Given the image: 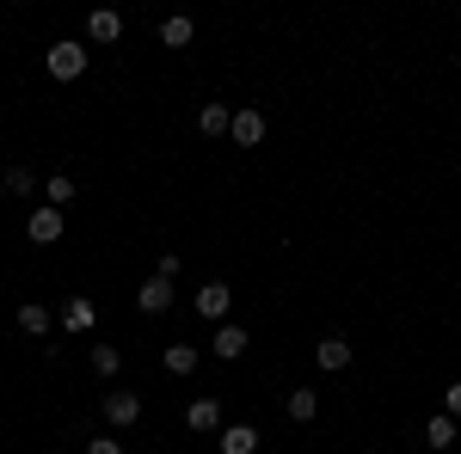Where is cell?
Masks as SVG:
<instances>
[{
	"mask_svg": "<svg viewBox=\"0 0 461 454\" xmlns=\"http://www.w3.org/2000/svg\"><path fill=\"white\" fill-rule=\"evenodd\" d=\"M43 68L56 74V80H80V74H86V43H56V49L43 56Z\"/></svg>",
	"mask_w": 461,
	"mask_h": 454,
	"instance_id": "cell-1",
	"label": "cell"
},
{
	"mask_svg": "<svg viewBox=\"0 0 461 454\" xmlns=\"http://www.w3.org/2000/svg\"><path fill=\"white\" fill-rule=\"evenodd\" d=\"M136 307H142V314H167V307H173V282H167V277H148L142 289H136Z\"/></svg>",
	"mask_w": 461,
	"mask_h": 454,
	"instance_id": "cell-2",
	"label": "cell"
},
{
	"mask_svg": "<svg viewBox=\"0 0 461 454\" xmlns=\"http://www.w3.org/2000/svg\"><path fill=\"white\" fill-rule=\"evenodd\" d=\"M25 234H32L37 245H56V240H62V209H50V203H43V209L25 221Z\"/></svg>",
	"mask_w": 461,
	"mask_h": 454,
	"instance_id": "cell-3",
	"label": "cell"
},
{
	"mask_svg": "<svg viewBox=\"0 0 461 454\" xmlns=\"http://www.w3.org/2000/svg\"><path fill=\"white\" fill-rule=\"evenodd\" d=\"M105 418L117 423V430H130V423L142 418V399H136V393H105Z\"/></svg>",
	"mask_w": 461,
	"mask_h": 454,
	"instance_id": "cell-4",
	"label": "cell"
},
{
	"mask_svg": "<svg viewBox=\"0 0 461 454\" xmlns=\"http://www.w3.org/2000/svg\"><path fill=\"white\" fill-rule=\"evenodd\" d=\"M314 362H320V369H332V375H339V369L351 362V338H339V332H332V338H320V344H314Z\"/></svg>",
	"mask_w": 461,
	"mask_h": 454,
	"instance_id": "cell-5",
	"label": "cell"
},
{
	"mask_svg": "<svg viewBox=\"0 0 461 454\" xmlns=\"http://www.w3.org/2000/svg\"><path fill=\"white\" fill-rule=\"evenodd\" d=\"M228 136L240 141V147H258L265 141V111H234V129Z\"/></svg>",
	"mask_w": 461,
	"mask_h": 454,
	"instance_id": "cell-6",
	"label": "cell"
},
{
	"mask_svg": "<svg viewBox=\"0 0 461 454\" xmlns=\"http://www.w3.org/2000/svg\"><path fill=\"white\" fill-rule=\"evenodd\" d=\"M228 301H234L228 282H203V289H197V314H203V319H221V314H228Z\"/></svg>",
	"mask_w": 461,
	"mask_h": 454,
	"instance_id": "cell-7",
	"label": "cell"
},
{
	"mask_svg": "<svg viewBox=\"0 0 461 454\" xmlns=\"http://www.w3.org/2000/svg\"><path fill=\"white\" fill-rule=\"evenodd\" d=\"M221 454H258V430L252 423H228L221 430Z\"/></svg>",
	"mask_w": 461,
	"mask_h": 454,
	"instance_id": "cell-8",
	"label": "cell"
},
{
	"mask_svg": "<svg viewBox=\"0 0 461 454\" xmlns=\"http://www.w3.org/2000/svg\"><path fill=\"white\" fill-rule=\"evenodd\" d=\"M86 37H93V43H117V37H123V19H117L111 6H99V13L86 19Z\"/></svg>",
	"mask_w": 461,
	"mask_h": 454,
	"instance_id": "cell-9",
	"label": "cell"
},
{
	"mask_svg": "<svg viewBox=\"0 0 461 454\" xmlns=\"http://www.w3.org/2000/svg\"><path fill=\"white\" fill-rule=\"evenodd\" d=\"M284 412H289L295 423H314V412H320V393H314V387H295V393L284 399Z\"/></svg>",
	"mask_w": 461,
	"mask_h": 454,
	"instance_id": "cell-10",
	"label": "cell"
},
{
	"mask_svg": "<svg viewBox=\"0 0 461 454\" xmlns=\"http://www.w3.org/2000/svg\"><path fill=\"white\" fill-rule=\"evenodd\" d=\"M456 436H461V423L449 418V412H437V418H425V442H430V449H449Z\"/></svg>",
	"mask_w": 461,
	"mask_h": 454,
	"instance_id": "cell-11",
	"label": "cell"
},
{
	"mask_svg": "<svg viewBox=\"0 0 461 454\" xmlns=\"http://www.w3.org/2000/svg\"><path fill=\"white\" fill-rule=\"evenodd\" d=\"M19 332H25V338H43V332H50V307H43V301H25V307H19Z\"/></svg>",
	"mask_w": 461,
	"mask_h": 454,
	"instance_id": "cell-12",
	"label": "cell"
},
{
	"mask_svg": "<svg viewBox=\"0 0 461 454\" xmlns=\"http://www.w3.org/2000/svg\"><path fill=\"white\" fill-rule=\"evenodd\" d=\"M185 423H191V430H215V423H221V399H191Z\"/></svg>",
	"mask_w": 461,
	"mask_h": 454,
	"instance_id": "cell-13",
	"label": "cell"
},
{
	"mask_svg": "<svg viewBox=\"0 0 461 454\" xmlns=\"http://www.w3.org/2000/svg\"><path fill=\"white\" fill-rule=\"evenodd\" d=\"M240 350H247V332H240V325H215V356H221V362H234Z\"/></svg>",
	"mask_w": 461,
	"mask_h": 454,
	"instance_id": "cell-14",
	"label": "cell"
},
{
	"mask_svg": "<svg viewBox=\"0 0 461 454\" xmlns=\"http://www.w3.org/2000/svg\"><path fill=\"white\" fill-rule=\"evenodd\" d=\"M197 129H203V136H228V129H234V111H228V105H203Z\"/></svg>",
	"mask_w": 461,
	"mask_h": 454,
	"instance_id": "cell-15",
	"label": "cell"
},
{
	"mask_svg": "<svg viewBox=\"0 0 461 454\" xmlns=\"http://www.w3.org/2000/svg\"><path fill=\"white\" fill-rule=\"evenodd\" d=\"M167 375H178V381L197 375V350L191 344H167Z\"/></svg>",
	"mask_w": 461,
	"mask_h": 454,
	"instance_id": "cell-16",
	"label": "cell"
},
{
	"mask_svg": "<svg viewBox=\"0 0 461 454\" xmlns=\"http://www.w3.org/2000/svg\"><path fill=\"white\" fill-rule=\"evenodd\" d=\"M191 31H197V25H191L185 13H173V19H160V43H173V49H185V43H191Z\"/></svg>",
	"mask_w": 461,
	"mask_h": 454,
	"instance_id": "cell-17",
	"label": "cell"
},
{
	"mask_svg": "<svg viewBox=\"0 0 461 454\" xmlns=\"http://www.w3.org/2000/svg\"><path fill=\"white\" fill-rule=\"evenodd\" d=\"M93 301H68V307H62V325H68V332H93Z\"/></svg>",
	"mask_w": 461,
	"mask_h": 454,
	"instance_id": "cell-18",
	"label": "cell"
},
{
	"mask_svg": "<svg viewBox=\"0 0 461 454\" xmlns=\"http://www.w3.org/2000/svg\"><path fill=\"white\" fill-rule=\"evenodd\" d=\"M43 197H50V209H68V203H74V178H68V173H56L50 184H43Z\"/></svg>",
	"mask_w": 461,
	"mask_h": 454,
	"instance_id": "cell-19",
	"label": "cell"
},
{
	"mask_svg": "<svg viewBox=\"0 0 461 454\" xmlns=\"http://www.w3.org/2000/svg\"><path fill=\"white\" fill-rule=\"evenodd\" d=\"M0 184H6V197H32V191H37V178L25 173V166H6V178H0Z\"/></svg>",
	"mask_w": 461,
	"mask_h": 454,
	"instance_id": "cell-20",
	"label": "cell"
},
{
	"mask_svg": "<svg viewBox=\"0 0 461 454\" xmlns=\"http://www.w3.org/2000/svg\"><path fill=\"white\" fill-rule=\"evenodd\" d=\"M93 369H99V375H117V369H123V350L117 344H93Z\"/></svg>",
	"mask_w": 461,
	"mask_h": 454,
	"instance_id": "cell-21",
	"label": "cell"
},
{
	"mask_svg": "<svg viewBox=\"0 0 461 454\" xmlns=\"http://www.w3.org/2000/svg\"><path fill=\"white\" fill-rule=\"evenodd\" d=\"M443 412H449V418H456V423H461V381H456V387H449V393H443Z\"/></svg>",
	"mask_w": 461,
	"mask_h": 454,
	"instance_id": "cell-22",
	"label": "cell"
},
{
	"mask_svg": "<svg viewBox=\"0 0 461 454\" xmlns=\"http://www.w3.org/2000/svg\"><path fill=\"white\" fill-rule=\"evenodd\" d=\"M86 454H123V442L117 436H99V442H86Z\"/></svg>",
	"mask_w": 461,
	"mask_h": 454,
	"instance_id": "cell-23",
	"label": "cell"
}]
</instances>
